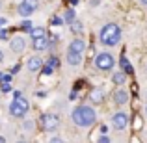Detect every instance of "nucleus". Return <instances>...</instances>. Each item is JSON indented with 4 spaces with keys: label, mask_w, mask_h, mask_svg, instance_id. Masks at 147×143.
I'll return each mask as SVG.
<instances>
[{
    "label": "nucleus",
    "mask_w": 147,
    "mask_h": 143,
    "mask_svg": "<svg viewBox=\"0 0 147 143\" xmlns=\"http://www.w3.org/2000/svg\"><path fill=\"white\" fill-rule=\"evenodd\" d=\"M71 119L76 126H82V128H88L91 126L95 121H97V113L91 106H78L73 110L71 113Z\"/></svg>",
    "instance_id": "1"
},
{
    "label": "nucleus",
    "mask_w": 147,
    "mask_h": 143,
    "mask_svg": "<svg viewBox=\"0 0 147 143\" xmlns=\"http://www.w3.org/2000/svg\"><path fill=\"white\" fill-rule=\"evenodd\" d=\"M99 39H100V43L106 45V47H115V45L119 43V39H121V28H119L117 24L102 26V30H100V34H99Z\"/></svg>",
    "instance_id": "2"
},
{
    "label": "nucleus",
    "mask_w": 147,
    "mask_h": 143,
    "mask_svg": "<svg viewBox=\"0 0 147 143\" xmlns=\"http://www.w3.org/2000/svg\"><path fill=\"white\" fill-rule=\"evenodd\" d=\"M95 65L100 69V71H110L112 67H114V56L108 52H100L97 54V58H95Z\"/></svg>",
    "instance_id": "3"
},
{
    "label": "nucleus",
    "mask_w": 147,
    "mask_h": 143,
    "mask_svg": "<svg viewBox=\"0 0 147 143\" xmlns=\"http://www.w3.org/2000/svg\"><path fill=\"white\" fill-rule=\"evenodd\" d=\"M37 6H39L37 0H22V2L19 4V15H21V17H30V15L37 9Z\"/></svg>",
    "instance_id": "4"
},
{
    "label": "nucleus",
    "mask_w": 147,
    "mask_h": 143,
    "mask_svg": "<svg viewBox=\"0 0 147 143\" xmlns=\"http://www.w3.org/2000/svg\"><path fill=\"white\" fill-rule=\"evenodd\" d=\"M58 125H60V115H56V113H47L41 119V126H43V130H47V132L56 130Z\"/></svg>",
    "instance_id": "5"
},
{
    "label": "nucleus",
    "mask_w": 147,
    "mask_h": 143,
    "mask_svg": "<svg viewBox=\"0 0 147 143\" xmlns=\"http://www.w3.org/2000/svg\"><path fill=\"white\" fill-rule=\"evenodd\" d=\"M127 123H129V115L123 113V111H119V113H115L112 117V125H114L115 130H123L127 126Z\"/></svg>",
    "instance_id": "6"
},
{
    "label": "nucleus",
    "mask_w": 147,
    "mask_h": 143,
    "mask_svg": "<svg viewBox=\"0 0 147 143\" xmlns=\"http://www.w3.org/2000/svg\"><path fill=\"white\" fill-rule=\"evenodd\" d=\"M69 50H71V52H76V54H82L84 50H86V41H82V39L71 41V45H69Z\"/></svg>",
    "instance_id": "7"
},
{
    "label": "nucleus",
    "mask_w": 147,
    "mask_h": 143,
    "mask_svg": "<svg viewBox=\"0 0 147 143\" xmlns=\"http://www.w3.org/2000/svg\"><path fill=\"white\" fill-rule=\"evenodd\" d=\"M114 102L115 104H127V102H129V93L123 91V89L114 91Z\"/></svg>",
    "instance_id": "8"
},
{
    "label": "nucleus",
    "mask_w": 147,
    "mask_h": 143,
    "mask_svg": "<svg viewBox=\"0 0 147 143\" xmlns=\"http://www.w3.org/2000/svg\"><path fill=\"white\" fill-rule=\"evenodd\" d=\"M9 113L13 115V117H19V119H21V117H24V115H26V110H24V108H21L19 104L11 102L9 104Z\"/></svg>",
    "instance_id": "9"
},
{
    "label": "nucleus",
    "mask_w": 147,
    "mask_h": 143,
    "mask_svg": "<svg viewBox=\"0 0 147 143\" xmlns=\"http://www.w3.org/2000/svg\"><path fill=\"white\" fill-rule=\"evenodd\" d=\"M9 47H11L13 52H22V50H24V39H22V37H13Z\"/></svg>",
    "instance_id": "10"
},
{
    "label": "nucleus",
    "mask_w": 147,
    "mask_h": 143,
    "mask_svg": "<svg viewBox=\"0 0 147 143\" xmlns=\"http://www.w3.org/2000/svg\"><path fill=\"white\" fill-rule=\"evenodd\" d=\"M26 67H28V71H39L41 67H43V61H41V58H30L28 63H26Z\"/></svg>",
    "instance_id": "11"
},
{
    "label": "nucleus",
    "mask_w": 147,
    "mask_h": 143,
    "mask_svg": "<svg viewBox=\"0 0 147 143\" xmlns=\"http://www.w3.org/2000/svg\"><path fill=\"white\" fill-rule=\"evenodd\" d=\"M67 63L69 65H80L82 63V54H76V52L67 50Z\"/></svg>",
    "instance_id": "12"
},
{
    "label": "nucleus",
    "mask_w": 147,
    "mask_h": 143,
    "mask_svg": "<svg viewBox=\"0 0 147 143\" xmlns=\"http://www.w3.org/2000/svg\"><path fill=\"white\" fill-rule=\"evenodd\" d=\"M34 50H47L49 48V41L47 37H39V39H34Z\"/></svg>",
    "instance_id": "13"
},
{
    "label": "nucleus",
    "mask_w": 147,
    "mask_h": 143,
    "mask_svg": "<svg viewBox=\"0 0 147 143\" xmlns=\"http://www.w3.org/2000/svg\"><path fill=\"white\" fill-rule=\"evenodd\" d=\"M90 99H91V102H93V104H100V102H102V99H104V95H102V91H100L99 87H95V89L91 91Z\"/></svg>",
    "instance_id": "14"
},
{
    "label": "nucleus",
    "mask_w": 147,
    "mask_h": 143,
    "mask_svg": "<svg viewBox=\"0 0 147 143\" xmlns=\"http://www.w3.org/2000/svg\"><path fill=\"white\" fill-rule=\"evenodd\" d=\"M13 102H15V104H19L21 108H24V110L28 111L30 104H28V100H26L24 97H22V93H19V91H17V93H15V100H13Z\"/></svg>",
    "instance_id": "15"
},
{
    "label": "nucleus",
    "mask_w": 147,
    "mask_h": 143,
    "mask_svg": "<svg viewBox=\"0 0 147 143\" xmlns=\"http://www.w3.org/2000/svg\"><path fill=\"white\" fill-rule=\"evenodd\" d=\"M30 36H32V39H39V37L47 36V30L45 28H32L30 30Z\"/></svg>",
    "instance_id": "16"
},
{
    "label": "nucleus",
    "mask_w": 147,
    "mask_h": 143,
    "mask_svg": "<svg viewBox=\"0 0 147 143\" xmlns=\"http://www.w3.org/2000/svg\"><path fill=\"white\" fill-rule=\"evenodd\" d=\"M63 21L67 22V24H71L73 21H76V13H75V9H67V11H65V15H63Z\"/></svg>",
    "instance_id": "17"
},
{
    "label": "nucleus",
    "mask_w": 147,
    "mask_h": 143,
    "mask_svg": "<svg viewBox=\"0 0 147 143\" xmlns=\"http://www.w3.org/2000/svg\"><path fill=\"white\" fill-rule=\"evenodd\" d=\"M112 80H114V84H117V86H121L123 82L127 80V75L125 73H115L114 76H112Z\"/></svg>",
    "instance_id": "18"
},
{
    "label": "nucleus",
    "mask_w": 147,
    "mask_h": 143,
    "mask_svg": "<svg viewBox=\"0 0 147 143\" xmlns=\"http://www.w3.org/2000/svg\"><path fill=\"white\" fill-rule=\"evenodd\" d=\"M71 30L75 34H80V32H82V22H80V21H73L71 22Z\"/></svg>",
    "instance_id": "19"
},
{
    "label": "nucleus",
    "mask_w": 147,
    "mask_h": 143,
    "mask_svg": "<svg viewBox=\"0 0 147 143\" xmlns=\"http://www.w3.org/2000/svg\"><path fill=\"white\" fill-rule=\"evenodd\" d=\"M0 91L2 93H7V91H11V82H0Z\"/></svg>",
    "instance_id": "20"
},
{
    "label": "nucleus",
    "mask_w": 147,
    "mask_h": 143,
    "mask_svg": "<svg viewBox=\"0 0 147 143\" xmlns=\"http://www.w3.org/2000/svg\"><path fill=\"white\" fill-rule=\"evenodd\" d=\"M121 67L125 69V73H132V65H129L127 58H123V60H121Z\"/></svg>",
    "instance_id": "21"
},
{
    "label": "nucleus",
    "mask_w": 147,
    "mask_h": 143,
    "mask_svg": "<svg viewBox=\"0 0 147 143\" xmlns=\"http://www.w3.org/2000/svg\"><path fill=\"white\" fill-rule=\"evenodd\" d=\"M21 30H24V32H30V30H32V22L30 21H24L21 24Z\"/></svg>",
    "instance_id": "22"
},
{
    "label": "nucleus",
    "mask_w": 147,
    "mask_h": 143,
    "mask_svg": "<svg viewBox=\"0 0 147 143\" xmlns=\"http://www.w3.org/2000/svg\"><path fill=\"white\" fill-rule=\"evenodd\" d=\"M49 65H50L52 69H54V67H58V65H60V61H58V58H54V56H52V58L49 60Z\"/></svg>",
    "instance_id": "23"
},
{
    "label": "nucleus",
    "mask_w": 147,
    "mask_h": 143,
    "mask_svg": "<svg viewBox=\"0 0 147 143\" xmlns=\"http://www.w3.org/2000/svg\"><path fill=\"white\" fill-rule=\"evenodd\" d=\"M41 69H43V75H52L54 73V69L50 67V65H45V67H41Z\"/></svg>",
    "instance_id": "24"
},
{
    "label": "nucleus",
    "mask_w": 147,
    "mask_h": 143,
    "mask_svg": "<svg viewBox=\"0 0 147 143\" xmlns=\"http://www.w3.org/2000/svg\"><path fill=\"white\" fill-rule=\"evenodd\" d=\"M99 143H110V138H108L106 134H102V136L99 138Z\"/></svg>",
    "instance_id": "25"
},
{
    "label": "nucleus",
    "mask_w": 147,
    "mask_h": 143,
    "mask_svg": "<svg viewBox=\"0 0 147 143\" xmlns=\"http://www.w3.org/2000/svg\"><path fill=\"white\" fill-rule=\"evenodd\" d=\"M49 143H63V140H61V138H50Z\"/></svg>",
    "instance_id": "26"
},
{
    "label": "nucleus",
    "mask_w": 147,
    "mask_h": 143,
    "mask_svg": "<svg viewBox=\"0 0 147 143\" xmlns=\"http://www.w3.org/2000/svg\"><path fill=\"white\" fill-rule=\"evenodd\" d=\"M63 22V19H60V17H52V24H61Z\"/></svg>",
    "instance_id": "27"
},
{
    "label": "nucleus",
    "mask_w": 147,
    "mask_h": 143,
    "mask_svg": "<svg viewBox=\"0 0 147 143\" xmlns=\"http://www.w3.org/2000/svg\"><path fill=\"white\" fill-rule=\"evenodd\" d=\"M6 37H7V32L6 30H0V39H6Z\"/></svg>",
    "instance_id": "28"
},
{
    "label": "nucleus",
    "mask_w": 147,
    "mask_h": 143,
    "mask_svg": "<svg viewBox=\"0 0 147 143\" xmlns=\"http://www.w3.org/2000/svg\"><path fill=\"white\" fill-rule=\"evenodd\" d=\"M24 128H28V130H32V128H34V123H30V121H28V123H24Z\"/></svg>",
    "instance_id": "29"
},
{
    "label": "nucleus",
    "mask_w": 147,
    "mask_h": 143,
    "mask_svg": "<svg viewBox=\"0 0 147 143\" xmlns=\"http://www.w3.org/2000/svg\"><path fill=\"white\" fill-rule=\"evenodd\" d=\"M2 61H4V52L0 50V63H2Z\"/></svg>",
    "instance_id": "30"
},
{
    "label": "nucleus",
    "mask_w": 147,
    "mask_h": 143,
    "mask_svg": "<svg viewBox=\"0 0 147 143\" xmlns=\"http://www.w3.org/2000/svg\"><path fill=\"white\" fill-rule=\"evenodd\" d=\"M76 2H78V0H71V4H73V6H75V4H76Z\"/></svg>",
    "instance_id": "31"
},
{
    "label": "nucleus",
    "mask_w": 147,
    "mask_h": 143,
    "mask_svg": "<svg viewBox=\"0 0 147 143\" xmlns=\"http://www.w3.org/2000/svg\"><path fill=\"white\" fill-rule=\"evenodd\" d=\"M4 22H6V21H4V19H0V26H2V24H4Z\"/></svg>",
    "instance_id": "32"
},
{
    "label": "nucleus",
    "mask_w": 147,
    "mask_h": 143,
    "mask_svg": "<svg viewBox=\"0 0 147 143\" xmlns=\"http://www.w3.org/2000/svg\"><path fill=\"white\" fill-rule=\"evenodd\" d=\"M142 2H144V4H145V6H147V0H142Z\"/></svg>",
    "instance_id": "33"
},
{
    "label": "nucleus",
    "mask_w": 147,
    "mask_h": 143,
    "mask_svg": "<svg viewBox=\"0 0 147 143\" xmlns=\"http://www.w3.org/2000/svg\"><path fill=\"white\" fill-rule=\"evenodd\" d=\"M17 143H24V141H17Z\"/></svg>",
    "instance_id": "34"
},
{
    "label": "nucleus",
    "mask_w": 147,
    "mask_h": 143,
    "mask_svg": "<svg viewBox=\"0 0 147 143\" xmlns=\"http://www.w3.org/2000/svg\"><path fill=\"white\" fill-rule=\"evenodd\" d=\"M0 6H2V4H0Z\"/></svg>",
    "instance_id": "35"
}]
</instances>
